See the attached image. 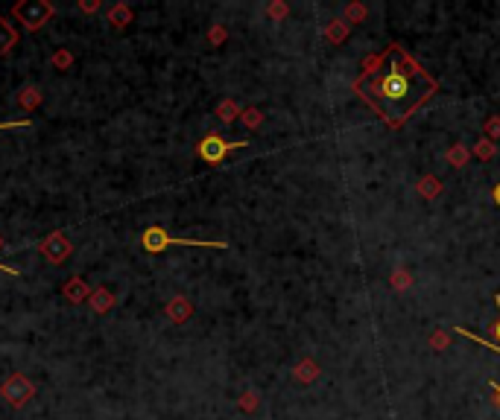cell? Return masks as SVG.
I'll list each match as a JSON object with an SVG mask.
<instances>
[{"label":"cell","instance_id":"1","mask_svg":"<svg viewBox=\"0 0 500 420\" xmlns=\"http://www.w3.org/2000/svg\"><path fill=\"white\" fill-rule=\"evenodd\" d=\"M433 91V79L407 53L401 56L398 50H389V64L369 85L374 106L387 114L389 123L407 120V114H413Z\"/></svg>","mask_w":500,"mask_h":420},{"label":"cell","instance_id":"2","mask_svg":"<svg viewBox=\"0 0 500 420\" xmlns=\"http://www.w3.org/2000/svg\"><path fill=\"white\" fill-rule=\"evenodd\" d=\"M170 245H202V249H228V242H211V239H179V237H170L164 228H147L144 231V249L158 254L164 249H170Z\"/></svg>","mask_w":500,"mask_h":420},{"label":"cell","instance_id":"3","mask_svg":"<svg viewBox=\"0 0 500 420\" xmlns=\"http://www.w3.org/2000/svg\"><path fill=\"white\" fill-rule=\"evenodd\" d=\"M249 146V140H226V137H220V135H205L202 140H199V158L205 161V164H211V166H217V164H223L226 161V155L231 152V149H246Z\"/></svg>","mask_w":500,"mask_h":420},{"label":"cell","instance_id":"4","mask_svg":"<svg viewBox=\"0 0 500 420\" xmlns=\"http://www.w3.org/2000/svg\"><path fill=\"white\" fill-rule=\"evenodd\" d=\"M12 15H15L27 30H38V27H44V23L53 18V6L44 4V0H23V4H18V6L12 9Z\"/></svg>","mask_w":500,"mask_h":420},{"label":"cell","instance_id":"5","mask_svg":"<svg viewBox=\"0 0 500 420\" xmlns=\"http://www.w3.org/2000/svg\"><path fill=\"white\" fill-rule=\"evenodd\" d=\"M4 394L9 397L12 406H23V403H27V397H33V385H30L27 380H23L21 374H15V377L4 385Z\"/></svg>","mask_w":500,"mask_h":420},{"label":"cell","instance_id":"6","mask_svg":"<svg viewBox=\"0 0 500 420\" xmlns=\"http://www.w3.org/2000/svg\"><path fill=\"white\" fill-rule=\"evenodd\" d=\"M38 249H41V254L50 260V263H62L67 257V251H70V245H67V239L62 234H50V239H44Z\"/></svg>","mask_w":500,"mask_h":420},{"label":"cell","instance_id":"7","mask_svg":"<svg viewBox=\"0 0 500 420\" xmlns=\"http://www.w3.org/2000/svg\"><path fill=\"white\" fill-rule=\"evenodd\" d=\"M190 312H194V304H190L187 298H173L170 307H167V315H170L173 321H184Z\"/></svg>","mask_w":500,"mask_h":420},{"label":"cell","instance_id":"8","mask_svg":"<svg viewBox=\"0 0 500 420\" xmlns=\"http://www.w3.org/2000/svg\"><path fill=\"white\" fill-rule=\"evenodd\" d=\"M316 377H319V365L311 362V359L301 362V365L296 368V380H299V382H313Z\"/></svg>","mask_w":500,"mask_h":420},{"label":"cell","instance_id":"9","mask_svg":"<svg viewBox=\"0 0 500 420\" xmlns=\"http://www.w3.org/2000/svg\"><path fill=\"white\" fill-rule=\"evenodd\" d=\"M15 41H18V33L6 21H0V53H9V47H15Z\"/></svg>","mask_w":500,"mask_h":420},{"label":"cell","instance_id":"10","mask_svg":"<svg viewBox=\"0 0 500 420\" xmlns=\"http://www.w3.org/2000/svg\"><path fill=\"white\" fill-rule=\"evenodd\" d=\"M328 41H333V44H340V41H345V35H348V30H345V23L343 21H330V27H328Z\"/></svg>","mask_w":500,"mask_h":420},{"label":"cell","instance_id":"11","mask_svg":"<svg viewBox=\"0 0 500 420\" xmlns=\"http://www.w3.org/2000/svg\"><path fill=\"white\" fill-rule=\"evenodd\" d=\"M439 190H442V187H439V181H436V178H430V176L418 181V193L424 195V199H433V195H439Z\"/></svg>","mask_w":500,"mask_h":420},{"label":"cell","instance_id":"12","mask_svg":"<svg viewBox=\"0 0 500 420\" xmlns=\"http://www.w3.org/2000/svg\"><path fill=\"white\" fill-rule=\"evenodd\" d=\"M217 114H220V120H223V123H231L234 117H240V108H237L231 100H226V103L217 108Z\"/></svg>","mask_w":500,"mask_h":420},{"label":"cell","instance_id":"13","mask_svg":"<svg viewBox=\"0 0 500 420\" xmlns=\"http://www.w3.org/2000/svg\"><path fill=\"white\" fill-rule=\"evenodd\" d=\"M243 123H246L249 129H257L260 123H264V114H260L257 108H246V111H243Z\"/></svg>","mask_w":500,"mask_h":420},{"label":"cell","instance_id":"14","mask_svg":"<svg viewBox=\"0 0 500 420\" xmlns=\"http://www.w3.org/2000/svg\"><path fill=\"white\" fill-rule=\"evenodd\" d=\"M460 336H465V339H474V341H477V344H483V348H489V351H497L500 353V348H497V344H491V341H486V339H480V336H474L471 330H465V327H454Z\"/></svg>","mask_w":500,"mask_h":420},{"label":"cell","instance_id":"15","mask_svg":"<svg viewBox=\"0 0 500 420\" xmlns=\"http://www.w3.org/2000/svg\"><path fill=\"white\" fill-rule=\"evenodd\" d=\"M345 18H348L351 23H357V21H363V18H366V6H363V4H351V6L345 9Z\"/></svg>","mask_w":500,"mask_h":420},{"label":"cell","instance_id":"16","mask_svg":"<svg viewBox=\"0 0 500 420\" xmlns=\"http://www.w3.org/2000/svg\"><path fill=\"white\" fill-rule=\"evenodd\" d=\"M474 155H477V158H491L494 155V146H491V140H480L477 146H474Z\"/></svg>","mask_w":500,"mask_h":420},{"label":"cell","instance_id":"17","mask_svg":"<svg viewBox=\"0 0 500 420\" xmlns=\"http://www.w3.org/2000/svg\"><path fill=\"white\" fill-rule=\"evenodd\" d=\"M109 18H111V23H114V27H123V23L129 21V9H126V6H117V9H114Z\"/></svg>","mask_w":500,"mask_h":420},{"label":"cell","instance_id":"18","mask_svg":"<svg viewBox=\"0 0 500 420\" xmlns=\"http://www.w3.org/2000/svg\"><path fill=\"white\" fill-rule=\"evenodd\" d=\"M109 307H111L109 292H97V295H94V310H97V312H106Z\"/></svg>","mask_w":500,"mask_h":420},{"label":"cell","instance_id":"19","mask_svg":"<svg viewBox=\"0 0 500 420\" xmlns=\"http://www.w3.org/2000/svg\"><path fill=\"white\" fill-rule=\"evenodd\" d=\"M448 158L454 161V166H465V161H468V152L462 149V146H457V149H450V152H448Z\"/></svg>","mask_w":500,"mask_h":420},{"label":"cell","instance_id":"20","mask_svg":"<svg viewBox=\"0 0 500 420\" xmlns=\"http://www.w3.org/2000/svg\"><path fill=\"white\" fill-rule=\"evenodd\" d=\"M494 304H497V321L491 324V333L497 336V341H500V295H494Z\"/></svg>","mask_w":500,"mask_h":420},{"label":"cell","instance_id":"21","mask_svg":"<svg viewBox=\"0 0 500 420\" xmlns=\"http://www.w3.org/2000/svg\"><path fill=\"white\" fill-rule=\"evenodd\" d=\"M486 132H489V135H500V117H491V120L486 123Z\"/></svg>","mask_w":500,"mask_h":420},{"label":"cell","instance_id":"22","mask_svg":"<svg viewBox=\"0 0 500 420\" xmlns=\"http://www.w3.org/2000/svg\"><path fill=\"white\" fill-rule=\"evenodd\" d=\"M270 12H272V18H284V15H287V6H284V4H272Z\"/></svg>","mask_w":500,"mask_h":420},{"label":"cell","instance_id":"23","mask_svg":"<svg viewBox=\"0 0 500 420\" xmlns=\"http://www.w3.org/2000/svg\"><path fill=\"white\" fill-rule=\"evenodd\" d=\"M243 409H255V394H243Z\"/></svg>","mask_w":500,"mask_h":420},{"label":"cell","instance_id":"24","mask_svg":"<svg viewBox=\"0 0 500 420\" xmlns=\"http://www.w3.org/2000/svg\"><path fill=\"white\" fill-rule=\"evenodd\" d=\"M395 286L401 289V286H410V278L407 275H395Z\"/></svg>","mask_w":500,"mask_h":420},{"label":"cell","instance_id":"25","mask_svg":"<svg viewBox=\"0 0 500 420\" xmlns=\"http://www.w3.org/2000/svg\"><path fill=\"white\" fill-rule=\"evenodd\" d=\"M223 38H226V33H223V30H213V33H211V41H213V44L223 41Z\"/></svg>","mask_w":500,"mask_h":420},{"label":"cell","instance_id":"26","mask_svg":"<svg viewBox=\"0 0 500 420\" xmlns=\"http://www.w3.org/2000/svg\"><path fill=\"white\" fill-rule=\"evenodd\" d=\"M491 199H494V205H500V184L494 187V193H491Z\"/></svg>","mask_w":500,"mask_h":420},{"label":"cell","instance_id":"27","mask_svg":"<svg viewBox=\"0 0 500 420\" xmlns=\"http://www.w3.org/2000/svg\"><path fill=\"white\" fill-rule=\"evenodd\" d=\"M491 385H494V403L500 406V385H497V382H491Z\"/></svg>","mask_w":500,"mask_h":420}]
</instances>
